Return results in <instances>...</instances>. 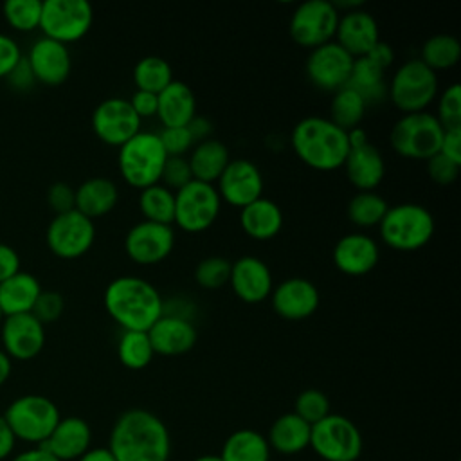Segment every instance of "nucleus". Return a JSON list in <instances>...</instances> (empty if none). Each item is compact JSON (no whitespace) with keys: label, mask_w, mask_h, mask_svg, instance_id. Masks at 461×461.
Here are the masks:
<instances>
[{"label":"nucleus","mask_w":461,"mask_h":461,"mask_svg":"<svg viewBox=\"0 0 461 461\" xmlns=\"http://www.w3.org/2000/svg\"><path fill=\"white\" fill-rule=\"evenodd\" d=\"M14 445H16V436L11 430L5 418L0 414V461L7 459L13 454Z\"/></svg>","instance_id":"bf43d9fd"},{"label":"nucleus","mask_w":461,"mask_h":461,"mask_svg":"<svg viewBox=\"0 0 461 461\" xmlns=\"http://www.w3.org/2000/svg\"><path fill=\"white\" fill-rule=\"evenodd\" d=\"M22 56L18 41L9 34L0 32V77H7Z\"/></svg>","instance_id":"3c124183"},{"label":"nucleus","mask_w":461,"mask_h":461,"mask_svg":"<svg viewBox=\"0 0 461 461\" xmlns=\"http://www.w3.org/2000/svg\"><path fill=\"white\" fill-rule=\"evenodd\" d=\"M270 303L281 319L304 321L317 312L321 295L312 281L304 277H288L272 288Z\"/></svg>","instance_id":"6ab92c4d"},{"label":"nucleus","mask_w":461,"mask_h":461,"mask_svg":"<svg viewBox=\"0 0 461 461\" xmlns=\"http://www.w3.org/2000/svg\"><path fill=\"white\" fill-rule=\"evenodd\" d=\"M342 167L357 191H375L385 175L384 157L371 142L349 148Z\"/></svg>","instance_id":"a878e982"},{"label":"nucleus","mask_w":461,"mask_h":461,"mask_svg":"<svg viewBox=\"0 0 461 461\" xmlns=\"http://www.w3.org/2000/svg\"><path fill=\"white\" fill-rule=\"evenodd\" d=\"M16 439L41 445L61 420L58 405L43 394H23L14 398L2 414Z\"/></svg>","instance_id":"0eeeda50"},{"label":"nucleus","mask_w":461,"mask_h":461,"mask_svg":"<svg viewBox=\"0 0 461 461\" xmlns=\"http://www.w3.org/2000/svg\"><path fill=\"white\" fill-rule=\"evenodd\" d=\"M2 319H4V315H2V312H0V324H2Z\"/></svg>","instance_id":"69168bd1"},{"label":"nucleus","mask_w":461,"mask_h":461,"mask_svg":"<svg viewBox=\"0 0 461 461\" xmlns=\"http://www.w3.org/2000/svg\"><path fill=\"white\" fill-rule=\"evenodd\" d=\"M76 461H115L112 452L106 447H97V448H88L79 459Z\"/></svg>","instance_id":"680f3d73"},{"label":"nucleus","mask_w":461,"mask_h":461,"mask_svg":"<svg viewBox=\"0 0 461 461\" xmlns=\"http://www.w3.org/2000/svg\"><path fill=\"white\" fill-rule=\"evenodd\" d=\"M90 425L79 416H67L58 421L41 447L59 461H76L90 448Z\"/></svg>","instance_id":"393cba45"},{"label":"nucleus","mask_w":461,"mask_h":461,"mask_svg":"<svg viewBox=\"0 0 461 461\" xmlns=\"http://www.w3.org/2000/svg\"><path fill=\"white\" fill-rule=\"evenodd\" d=\"M240 227L252 240H272L283 229V211L274 200L261 196L240 209Z\"/></svg>","instance_id":"bb28decb"},{"label":"nucleus","mask_w":461,"mask_h":461,"mask_svg":"<svg viewBox=\"0 0 461 461\" xmlns=\"http://www.w3.org/2000/svg\"><path fill=\"white\" fill-rule=\"evenodd\" d=\"M290 144L297 158L317 171L342 167L349 151L348 131L321 115L301 119L290 133Z\"/></svg>","instance_id":"7ed1b4c3"},{"label":"nucleus","mask_w":461,"mask_h":461,"mask_svg":"<svg viewBox=\"0 0 461 461\" xmlns=\"http://www.w3.org/2000/svg\"><path fill=\"white\" fill-rule=\"evenodd\" d=\"M185 128L189 130V133H191L194 144L211 139V133H212V124H211V121H209L207 117H203V115H194V117L189 121V124H187Z\"/></svg>","instance_id":"13d9d810"},{"label":"nucleus","mask_w":461,"mask_h":461,"mask_svg":"<svg viewBox=\"0 0 461 461\" xmlns=\"http://www.w3.org/2000/svg\"><path fill=\"white\" fill-rule=\"evenodd\" d=\"M438 95V76L418 58L402 63L387 83V97L402 113L425 112Z\"/></svg>","instance_id":"423d86ee"},{"label":"nucleus","mask_w":461,"mask_h":461,"mask_svg":"<svg viewBox=\"0 0 461 461\" xmlns=\"http://www.w3.org/2000/svg\"><path fill=\"white\" fill-rule=\"evenodd\" d=\"M382 241L400 252H414L425 247L434 236L432 212L414 202L389 205L382 221L378 223Z\"/></svg>","instance_id":"20e7f679"},{"label":"nucleus","mask_w":461,"mask_h":461,"mask_svg":"<svg viewBox=\"0 0 461 461\" xmlns=\"http://www.w3.org/2000/svg\"><path fill=\"white\" fill-rule=\"evenodd\" d=\"M2 349L11 360H31L45 346V326L32 313H16L2 319Z\"/></svg>","instance_id":"a211bd4d"},{"label":"nucleus","mask_w":461,"mask_h":461,"mask_svg":"<svg viewBox=\"0 0 461 461\" xmlns=\"http://www.w3.org/2000/svg\"><path fill=\"white\" fill-rule=\"evenodd\" d=\"M230 261L223 256H207L194 268V281L205 290H218L229 285Z\"/></svg>","instance_id":"79ce46f5"},{"label":"nucleus","mask_w":461,"mask_h":461,"mask_svg":"<svg viewBox=\"0 0 461 461\" xmlns=\"http://www.w3.org/2000/svg\"><path fill=\"white\" fill-rule=\"evenodd\" d=\"M294 412L303 418L308 425H315L322 418H326L330 411L328 396L319 389H304L297 394L294 403Z\"/></svg>","instance_id":"37998d69"},{"label":"nucleus","mask_w":461,"mask_h":461,"mask_svg":"<svg viewBox=\"0 0 461 461\" xmlns=\"http://www.w3.org/2000/svg\"><path fill=\"white\" fill-rule=\"evenodd\" d=\"M436 119L443 126V130L448 128H461V86L459 83L448 85L438 101Z\"/></svg>","instance_id":"c03bdc74"},{"label":"nucleus","mask_w":461,"mask_h":461,"mask_svg":"<svg viewBox=\"0 0 461 461\" xmlns=\"http://www.w3.org/2000/svg\"><path fill=\"white\" fill-rule=\"evenodd\" d=\"M148 337H149L155 355L178 357L194 348L198 331H196L193 321L162 315L148 330Z\"/></svg>","instance_id":"b1692460"},{"label":"nucleus","mask_w":461,"mask_h":461,"mask_svg":"<svg viewBox=\"0 0 461 461\" xmlns=\"http://www.w3.org/2000/svg\"><path fill=\"white\" fill-rule=\"evenodd\" d=\"M229 285L243 303H261L270 297L274 279L268 265L258 256H241L230 263Z\"/></svg>","instance_id":"412c9836"},{"label":"nucleus","mask_w":461,"mask_h":461,"mask_svg":"<svg viewBox=\"0 0 461 461\" xmlns=\"http://www.w3.org/2000/svg\"><path fill=\"white\" fill-rule=\"evenodd\" d=\"M155 351L151 348L148 331H130L122 330L117 342V357L121 364L128 369L139 371L149 366Z\"/></svg>","instance_id":"ea45409f"},{"label":"nucleus","mask_w":461,"mask_h":461,"mask_svg":"<svg viewBox=\"0 0 461 461\" xmlns=\"http://www.w3.org/2000/svg\"><path fill=\"white\" fill-rule=\"evenodd\" d=\"M187 162L193 180L214 184L230 162V155L221 140L211 137L193 146Z\"/></svg>","instance_id":"7c9ffc66"},{"label":"nucleus","mask_w":461,"mask_h":461,"mask_svg":"<svg viewBox=\"0 0 461 461\" xmlns=\"http://www.w3.org/2000/svg\"><path fill=\"white\" fill-rule=\"evenodd\" d=\"M41 285L31 272L18 270L0 283V312L4 317L16 313H31Z\"/></svg>","instance_id":"c756f323"},{"label":"nucleus","mask_w":461,"mask_h":461,"mask_svg":"<svg viewBox=\"0 0 461 461\" xmlns=\"http://www.w3.org/2000/svg\"><path fill=\"white\" fill-rule=\"evenodd\" d=\"M461 45L456 36L452 34H434L425 40L421 45V56L418 58L423 61L430 70H445L454 67L459 61Z\"/></svg>","instance_id":"58836bf2"},{"label":"nucleus","mask_w":461,"mask_h":461,"mask_svg":"<svg viewBox=\"0 0 461 461\" xmlns=\"http://www.w3.org/2000/svg\"><path fill=\"white\" fill-rule=\"evenodd\" d=\"M131 77L137 86L135 90H144L158 95L173 81V68L160 56H146L135 63Z\"/></svg>","instance_id":"c9c22d12"},{"label":"nucleus","mask_w":461,"mask_h":461,"mask_svg":"<svg viewBox=\"0 0 461 461\" xmlns=\"http://www.w3.org/2000/svg\"><path fill=\"white\" fill-rule=\"evenodd\" d=\"M221 461H268L270 447L263 434L252 429L232 432L220 452Z\"/></svg>","instance_id":"72a5a7b5"},{"label":"nucleus","mask_w":461,"mask_h":461,"mask_svg":"<svg viewBox=\"0 0 461 461\" xmlns=\"http://www.w3.org/2000/svg\"><path fill=\"white\" fill-rule=\"evenodd\" d=\"M333 41L339 43L351 58H362L380 41L378 22L362 7L340 13Z\"/></svg>","instance_id":"4be33fe9"},{"label":"nucleus","mask_w":461,"mask_h":461,"mask_svg":"<svg viewBox=\"0 0 461 461\" xmlns=\"http://www.w3.org/2000/svg\"><path fill=\"white\" fill-rule=\"evenodd\" d=\"M36 83L47 86L61 85L72 68V58L67 45L50 40L47 36H40L29 49L25 56Z\"/></svg>","instance_id":"aec40b11"},{"label":"nucleus","mask_w":461,"mask_h":461,"mask_svg":"<svg viewBox=\"0 0 461 461\" xmlns=\"http://www.w3.org/2000/svg\"><path fill=\"white\" fill-rule=\"evenodd\" d=\"M106 448L115 461H167L171 438L157 414L128 409L115 420Z\"/></svg>","instance_id":"f257e3e1"},{"label":"nucleus","mask_w":461,"mask_h":461,"mask_svg":"<svg viewBox=\"0 0 461 461\" xmlns=\"http://www.w3.org/2000/svg\"><path fill=\"white\" fill-rule=\"evenodd\" d=\"M13 371V360L9 358V355L0 348V387L9 380Z\"/></svg>","instance_id":"e2e57ef3"},{"label":"nucleus","mask_w":461,"mask_h":461,"mask_svg":"<svg viewBox=\"0 0 461 461\" xmlns=\"http://www.w3.org/2000/svg\"><path fill=\"white\" fill-rule=\"evenodd\" d=\"M103 303L108 315L122 330L148 331L162 317L164 299L149 281L137 276H119L104 288Z\"/></svg>","instance_id":"f03ea898"},{"label":"nucleus","mask_w":461,"mask_h":461,"mask_svg":"<svg viewBox=\"0 0 461 461\" xmlns=\"http://www.w3.org/2000/svg\"><path fill=\"white\" fill-rule=\"evenodd\" d=\"M5 79L9 81L11 88H14V90H29L36 83L34 74H32L25 56H22V59L14 65V68L9 72V76Z\"/></svg>","instance_id":"864d4df0"},{"label":"nucleus","mask_w":461,"mask_h":461,"mask_svg":"<svg viewBox=\"0 0 461 461\" xmlns=\"http://www.w3.org/2000/svg\"><path fill=\"white\" fill-rule=\"evenodd\" d=\"M194 115H196V97L193 90L184 81L173 79L158 94L157 117L162 122V128L187 126Z\"/></svg>","instance_id":"cd10ccee"},{"label":"nucleus","mask_w":461,"mask_h":461,"mask_svg":"<svg viewBox=\"0 0 461 461\" xmlns=\"http://www.w3.org/2000/svg\"><path fill=\"white\" fill-rule=\"evenodd\" d=\"M389 203L376 191H357L346 207L348 220L357 227H375L382 221Z\"/></svg>","instance_id":"f704fd0d"},{"label":"nucleus","mask_w":461,"mask_h":461,"mask_svg":"<svg viewBox=\"0 0 461 461\" xmlns=\"http://www.w3.org/2000/svg\"><path fill=\"white\" fill-rule=\"evenodd\" d=\"M312 425L299 418L294 411L281 414L270 427L267 441L270 450L292 456L310 447Z\"/></svg>","instance_id":"2f4dec72"},{"label":"nucleus","mask_w":461,"mask_h":461,"mask_svg":"<svg viewBox=\"0 0 461 461\" xmlns=\"http://www.w3.org/2000/svg\"><path fill=\"white\" fill-rule=\"evenodd\" d=\"M214 187L221 202L243 209L263 196V175L252 160L230 158Z\"/></svg>","instance_id":"f3484780"},{"label":"nucleus","mask_w":461,"mask_h":461,"mask_svg":"<svg viewBox=\"0 0 461 461\" xmlns=\"http://www.w3.org/2000/svg\"><path fill=\"white\" fill-rule=\"evenodd\" d=\"M140 124L142 121L124 97H108L92 112V130L108 146L121 148L140 131Z\"/></svg>","instance_id":"4468645a"},{"label":"nucleus","mask_w":461,"mask_h":461,"mask_svg":"<svg viewBox=\"0 0 461 461\" xmlns=\"http://www.w3.org/2000/svg\"><path fill=\"white\" fill-rule=\"evenodd\" d=\"M41 5V0H7L2 4V14L13 29L31 32L40 29Z\"/></svg>","instance_id":"a19ab883"},{"label":"nucleus","mask_w":461,"mask_h":461,"mask_svg":"<svg viewBox=\"0 0 461 461\" xmlns=\"http://www.w3.org/2000/svg\"><path fill=\"white\" fill-rule=\"evenodd\" d=\"M443 126L434 113H403L389 131L391 148L405 158L429 160L439 151Z\"/></svg>","instance_id":"6e6552de"},{"label":"nucleus","mask_w":461,"mask_h":461,"mask_svg":"<svg viewBox=\"0 0 461 461\" xmlns=\"http://www.w3.org/2000/svg\"><path fill=\"white\" fill-rule=\"evenodd\" d=\"M47 202L56 214L72 211L76 205V189L67 182H54L47 189Z\"/></svg>","instance_id":"8fccbe9b"},{"label":"nucleus","mask_w":461,"mask_h":461,"mask_svg":"<svg viewBox=\"0 0 461 461\" xmlns=\"http://www.w3.org/2000/svg\"><path fill=\"white\" fill-rule=\"evenodd\" d=\"M385 70L387 68L373 61L369 56L357 58L353 61L351 76L346 86L355 90L364 99L366 106L382 103L387 97Z\"/></svg>","instance_id":"473e14b6"},{"label":"nucleus","mask_w":461,"mask_h":461,"mask_svg":"<svg viewBox=\"0 0 461 461\" xmlns=\"http://www.w3.org/2000/svg\"><path fill=\"white\" fill-rule=\"evenodd\" d=\"M94 9L86 0H43L40 29L63 45L81 40L92 27Z\"/></svg>","instance_id":"9b49d317"},{"label":"nucleus","mask_w":461,"mask_h":461,"mask_svg":"<svg viewBox=\"0 0 461 461\" xmlns=\"http://www.w3.org/2000/svg\"><path fill=\"white\" fill-rule=\"evenodd\" d=\"M175 247V230L171 225L142 220L135 223L124 238L128 258L142 267L164 261Z\"/></svg>","instance_id":"dca6fc26"},{"label":"nucleus","mask_w":461,"mask_h":461,"mask_svg":"<svg viewBox=\"0 0 461 461\" xmlns=\"http://www.w3.org/2000/svg\"><path fill=\"white\" fill-rule=\"evenodd\" d=\"M339 11L328 0H306L295 7L290 16L288 32L292 40L304 49H315L333 41Z\"/></svg>","instance_id":"f8f14e48"},{"label":"nucleus","mask_w":461,"mask_h":461,"mask_svg":"<svg viewBox=\"0 0 461 461\" xmlns=\"http://www.w3.org/2000/svg\"><path fill=\"white\" fill-rule=\"evenodd\" d=\"M220 209L221 200L214 184L191 180L175 191L173 223L191 234L203 232L216 221Z\"/></svg>","instance_id":"9d476101"},{"label":"nucleus","mask_w":461,"mask_h":461,"mask_svg":"<svg viewBox=\"0 0 461 461\" xmlns=\"http://www.w3.org/2000/svg\"><path fill=\"white\" fill-rule=\"evenodd\" d=\"M438 153L461 166V128H448L443 131Z\"/></svg>","instance_id":"5fc2aeb1"},{"label":"nucleus","mask_w":461,"mask_h":461,"mask_svg":"<svg viewBox=\"0 0 461 461\" xmlns=\"http://www.w3.org/2000/svg\"><path fill=\"white\" fill-rule=\"evenodd\" d=\"M167 153L155 131L140 130L119 148L117 167L121 176L139 191L160 184Z\"/></svg>","instance_id":"39448f33"},{"label":"nucleus","mask_w":461,"mask_h":461,"mask_svg":"<svg viewBox=\"0 0 461 461\" xmlns=\"http://www.w3.org/2000/svg\"><path fill=\"white\" fill-rule=\"evenodd\" d=\"M18 270H22L18 252L11 245L0 241V283L16 274Z\"/></svg>","instance_id":"6e6d98bb"},{"label":"nucleus","mask_w":461,"mask_h":461,"mask_svg":"<svg viewBox=\"0 0 461 461\" xmlns=\"http://www.w3.org/2000/svg\"><path fill=\"white\" fill-rule=\"evenodd\" d=\"M65 310V299L59 292L41 290L31 313L45 326L49 322H56Z\"/></svg>","instance_id":"a18cd8bd"},{"label":"nucleus","mask_w":461,"mask_h":461,"mask_svg":"<svg viewBox=\"0 0 461 461\" xmlns=\"http://www.w3.org/2000/svg\"><path fill=\"white\" fill-rule=\"evenodd\" d=\"M331 259L339 272L351 277H360L369 274L378 265L380 249L371 236L364 232H351L335 243Z\"/></svg>","instance_id":"5701e85b"},{"label":"nucleus","mask_w":461,"mask_h":461,"mask_svg":"<svg viewBox=\"0 0 461 461\" xmlns=\"http://www.w3.org/2000/svg\"><path fill=\"white\" fill-rule=\"evenodd\" d=\"M191 180H193V175L189 169L187 157H167L166 158L162 175H160L162 185H166L167 189H171L175 193L180 187H184L185 184H189Z\"/></svg>","instance_id":"49530a36"},{"label":"nucleus","mask_w":461,"mask_h":461,"mask_svg":"<svg viewBox=\"0 0 461 461\" xmlns=\"http://www.w3.org/2000/svg\"><path fill=\"white\" fill-rule=\"evenodd\" d=\"M119 202L117 185L106 176H92L76 187L74 209L90 220L108 214Z\"/></svg>","instance_id":"c85d7f7f"},{"label":"nucleus","mask_w":461,"mask_h":461,"mask_svg":"<svg viewBox=\"0 0 461 461\" xmlns=\"http://www.w3.org/2000/svg\"><path fill=\"white\" fill-rule=\"evenodd\" d=\"M133 112L139 115V119H148V117H157V108H158V95L144 90H135L133 95L128 99Z\"/></svg>","instance_id":"603ef678"},{"label":"nucleus","mask_w":461,"mask_h":461,"mask_svg":"<svg viewBox=\"0 0 461 461\" xmlns=\"http://www.w3.org/2000/svg\"><path fill=\"white\" fill-rule=\"evenodd\" d=\"M366 108L367 106H366L364 99L349 86H344L333 94L328 119L333 124H337L339 128H342L344 131H349V130L360 126Z\"/></svg>","instance_id":"4c0bfd02"},{"label":"nucleus","mask_w":461,"mask_h":461,"mask_svg":"<svg viewBox=\"0 0 461 461\" xmlns=\"http://www.w3.org/2000/svg\"><path fill=\"white\" fill-rule=\"evenodd\" d=\"M139 209L144 220L171 225L175 218V193L162 184L149 185L139 194Z\"/></svg>","instance_id":"e433bc0d"},{"label":"nucleus","mask_w":461,"mask_h":461,"mask_svg":"<svg viewBox=\"0 0 461 461\" xmlns=\"http://www.w3.org/2000/svg\"><path fill=\"white\" fill-rule=\"evenodd\" d=\"M11 461H59V459H56L41 445H36L34 448H29V450H23V452L16 454Z\"/></svg>","instance_id":"052dcab7"},{"label":"nucleus","mask_w":461,"mask_h":461,"mask_svg":"<svg viewBox=\"0 0 461 461\" xmlns=\"http://www.w3.org/2000/svg\"><path fill=\"white\" fill-rule=\"evenodd\" d=\"M193 313H194L193 303L184 297H173V299L162 303V315H171V317H180V319L191 321Z\"/></svg>","instance_id":"4d7b16f0"},{"label":"nucleus","mask_w":461,"mask_h":461,"mask_svg":"<svg viewBox=\"0 0 461 461\" xmlns=\"http://www.w3.org/2000/svg\"><path fill=\"white\" fill-rule=\"evenodd\" d=\"M353 61L355 58H351L339 43L328 41L310 50L306 59V76L319 90L335 94L348 85Z\"/></svg>","instance_id":"2eb2a0df"},{"label":"nucleus","mask_w":461,"mask_h":461,"mask_svg":"<svg viewBox=\"0 0 461 461\" xmlns=\"http://www.w3.org/2000/svg\"><path fill=\"white\" fill-rule=\"evenodd\" d=\"M459 167H461L459 164L452 162L450 158L443 157L441 153H436L427 160V173H429L430 180H434L439 185L452 184L459 175Z\"/></svg>","instance_id":"09e8293b"},{"label":"nucleus","mask_w":461,"mask_h":461,"mask_svg":"<svg viewBox=\"0 0 461 461\" xmlns=\"http://www.w3.org/2000/svg\"><path fill=\"white\" fill-rule=\"evenodd\" d=\"M95 240L94 220L72 209L54 214L45 230L49 250L61 259H76L86 254Z\"/></svg>","instance_id":"ddd939ff"},{"label":"nucleus","mask_w":461,"mask_h":461,"mask_svg":"<svg viewBox=\"0 0 461 461\" xmlns=\"http://www.w3.org/2000/svg\"><path fill=\"white\" fill-rule=\"evenodd\" d=\"M310 447L324 461H357L364 441L358 427L349 418L330 412L312 425Z\"/></svg>","instance_id":"1a4fd4ad"},{"label":"nucleus","mask_w":461,"mask_h":461,"mask_svg":"<svg viewBox=\"0 0 461 461\" xmlns=\"http://www.w3.org/2000/svg\"><path fill=\"white\" fill-rule=\"evenodd\" d=\"M193 461H221V459H220V456H216V454H203V456H198V457L193 459Z\"/></svg>","instance_id":"0e129e2a"},{"label":"nucleus","mask_w":461,"mask_h":461,"mask_svg":"<svg viewBox=\"0 0 461 461\" xmlns=\"http://www.w3.org/2000/svg\"><path fill=\"white\" fill-rule=\"evenodd\" d=\"M167 157H185L187 151L193 149L194 140L185 126L178 128H162L157 131Z\"/></svg>","instance_id":"de8ad7c7"}]
</instances>
